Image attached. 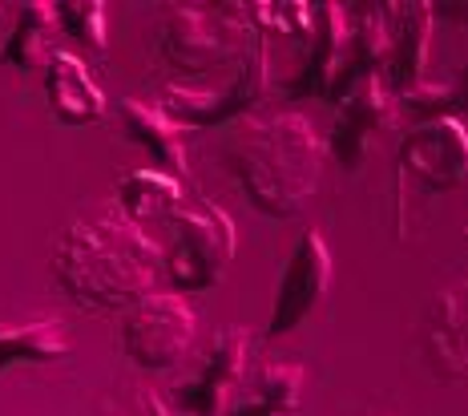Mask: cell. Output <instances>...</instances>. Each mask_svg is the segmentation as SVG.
Wrapping results in <instances>:
<instances>
[{
  "mask_svg": "<svg viewBox=\"0 0 468 416\" xmlns=\"http://www.w3.org/2000/svg\"><path fill=\"white\" fill-rule=\"evenodd\" d=\"M53 275L77 304L122 312L154 292V279L162 275V243L117 210L81 215L57 239Z\"/></svg>",
  "mask_w": 468,
  "mask_h": 416,
  "instance_id": "6da1fadb",
  "label": "cell"
},
{
  "mask_svg": "<svg viewBox=\"0 0 468 416\" xmlns=\"http://www.w3.org/2000/svg\"><path fill=\"white\" fill-rule=\"evenodd\" d=\"M324 162V138L303 113L242 118L227 146V166L242 182V195L267 219H295L315 198Z\"/></svg>",
  "mask_w": 468,
  "mask_h": 416,
  "instance_id": "7a4b0ae2",
  "label": "cell"
},
{
  "mask_svg": "<svg viewBox=\"0 0 468 416\" xmlns=\"http://www.w3.org/2000/svg\"><path fill=\"white\" fill-rule=\"evenodd\" d=\"M170 243L162 247V275L178 292H207L218 287L239 251V227L218 202L194 195L165 219Z\"/></svg>",
  "mask_w": 468,
  "mask_h": 416,
  "instance_id": "3957f363",
  "label": "cell"
},
{
  "mask_svg": "<svg viewBox=\"0 0 468 416\" xmlns=\"http://www.w3.org/2000/svg\"><path fill=\"white\" fill-rule=\"evenodd\" d=\"M255 37L242 5H174L158 28V49L174 73L202 77L239 65Z\"/></svg>",
  "mask_w": 468,
  "mask_h": 416,
  "instance_id": "277c9868",
  "label": "cell"
},
{
  "mask_svg": "<svg viewBox=\"0 0 468 416\" xmlns=\"http://www.w3.org/2000/svg\"><path fill=\"white\" fill-rule=\"evenodd\" d=\"M271 93H275V81H271L267 41L255 37V45L242 53V61L234 65V77L222 90L207 93V90H190V85H165L158 105L186 130H207V125H230L250 118V110H259Z\"/></svg>",
  "mask_w": 468,
  "mask_h": 416,
  "instance_id": "5b68a950",
  "label": "cell"
},
{
  "mask_svg": "<svg viewBox=\"0 0 468 416\" xmlns=\"http://www.w3.org/2000/svg\"><path fill=\"white\" fill-rule=\"evenodd\" d=\"M198 336L194 307L174 292H150L133 307H125L122 319V347L145 372H170L186 360Z\"/></svg>",
  "mask_w": 468,
  "mask_h": 416,
  "instance_id": "8992f818",
  "label": "cell"
},
{
  "mask_svg": "<svg viewBox=\"0 0 468 416\" xmlns=\"http://www.w3.org/2000/svg\"><path fill=\"white\" fill-rule=\"evenodd\" d=\"M331 247L319 227H307L303 235L295 239L287 263H282L275 299H271V315H267V340H282V336L299 332L311 315L319 312V304L331 292Z\"/></svg>",
  "mask_w": 468,
  "mask_h": 416,
  "instance_id": "52a82bcc",
  "label": "cell"
},
{
  "mask_svg": "<svg viewBox=\"0 0 468 416\" xmlns=\"http://www.w3.org/2000/svg\"><path fill=\"white\" fill-rule=\"evenodd\" d=\"M347 90H351V13H347V5L324 0V5H315L307 57L282 81V93L287 98L339 101Z\"/></svg>",
  "mask_w": 468,
  "mask_h": 416,
  "instance_id": "ba28073f",
  "label": "cell"
},
{
  "mask_svg": "<svg viewBox=\"0 0 468 416\" xmlns=\"http://www.w3.org/2000/svg\"><path fill=\"white\" fill-rule=\"evenodd\" d=\"M335 105V125H331L324 150L344 170L359 174L379 146V138L396 130V93L384 85V77H359Z\"/></svg>",
  "mask_w": 468,
  "mask_h": 416,
  "instance_id": "9c48e42d",
  "label": "cell"
},
{
  "mask_svg": "<svg viewBox=\"0 0 468 416\" xmlns=\"http://www.w3.org/2000/svg\"><path fill=\"white\" fill-rule=\"evenodd\" d=\"M250 372V332L247 327H218L210 336L207 352L198 356V368L174 389L182 412L190 416H222L230 409L239 384Z\"/></svg>",
  "mask_w": 468,
  "mask_h": 416,
  "instance_id": "30bf717a",
  "label": "cell"
},
{
  "mask_svg": "<svg viewBox=\"0 0 468 416\" xmlns=\"http://www.w3.org/2000/svg\"><path fill=\"white\" fill-rule=\"evenodd\" d=\"M420 178L428 190H461L468 178V138L461 118H436L424 125H412L399 146V174Z\"/></svg>",
  "mask_w": 468,
  "mask_h": 416,
  "instance_id": "8fae6325",
  "label": "cell"
},
{
  "mask_svg": "<svg viewBox=\"0 0 468 416\" xmlns=\"http://www.w3.org/2000/svg\"><path fill=\"white\" fill-rule=\"evenodd\" d=\"M432 25L436 13L424 0H408V5H384V28H388V65L384 85L392 93H404L420 85L428 77L432 61Z\"/></svg>",
  "mask_w": 468,
  "mask_h": 416,
  "instance_id": "7c38bea8",
  "label": "cell"
},
{
  "mask_svg": "<svg viewBox=\"0 0 468 416\" xmlns=\"http://www.w3.org/2000/svg\"><path fill=\"white\" fill-rule=\"evenodd\" d=\"M117 118H122L133 146L154 154L162 174H170V178H178V182L186 178L190 174V162H186L190 130L186 125H178L158 101H145V98H122L117 101Z\"/></svg>",
  "mask_w": 468,
  "mask_h": 416,
  "instance_id": "4fadbf2b",
  "label": "cell"
},
{
  "mask_svg": "<svg viewBox=\"0 0 468 416\" xmlns=\"http://www.w3.org/2000/svg\"><path fill=\"white\" fill-rule=\"evenodd\" d=\"M45 93H48L57 122H65V125H93L105 118V90L97 85L85 57L73 49H57L48 57Z\"/></svg>",
  "mask_w": 468,
  "mask_h": 416,
  "instance_id": "5bb4252c",
  "label": "cell"
},
{
  "mask_svg": "<svg viewBox=\"0 0 468 416\" xmlns=\"http://www.w3.org/2000/svg\"><path fill=\"white\" fill-rule=\"evenodd\" d=\"M307 389V368L295 360L262 364L259 372H247L239 384L230 409L222 416H295Z\"/></svg>",
  "mask_w": 468,
  "mask_h": 416,
  "instance_id": "9a60e30c",
  "label": "cell"
},
{
  "mask_svg": "<svg viewBox=\"0 0 468 416\" xmlns=\"http://www.w3.org/2000/svg\"><path fill=\"white\" fill-rule=\"evenodd\" d=\"M424 356L432 364V376L448 384H461L468 372V352H464V307L456 292H441L428 304L424 315Z\"/></svg>",
  "mask_w": 468,
  "mask_h": 416,
  "instance_id": "2e32d148",
  "label": "cell"
},
{
  "mask_svg": "<svg viewBox=\"0 0 468 416\" xmlns=\"http://www.w3.org/2000/svg\"><path fill=\"white\" fill-rule=\"evenodd\" d=\"M57 53V0H25L16 8L13 33L5 37L0 61L16 69H45Z\"/></svg>",
  "mask_w": 468,
  "mask_h": 416,
  "instance_id": "e0dca14e",
  "label": "cell"
},
{
  "mask_svg": "<svg viewBox=\"0 0 468 416\" xmlns=\"http://www.w3.org/2000/svg\"><path fill=\"white\" fill-rule=\"evenodd\" d=\"M182 198H186L182 182L162 170H130L117 182V215H125L138 227L165 222L182 207Z\"/></svg>",
  "mask_w": 468,
  "mask_h": 416,
  "instance_id": "ac0fdd59",
  "label": "cell"
},
{
  "mask_svg": "<svg viewBox=\"0 0 468 416\" xmlns=\"http://www.w3.org/2000/svg\"><path fill=\"white\" fill-rule=\"evenodd\" d=\"M69 356V332L61 319H28L0 327V376L16 364H61Z\"/></svg>",
  "mask_w": 468,
  "mask_h": 416,
  "instance_id": "d6986e66",
  "label": "cell"
},
{
  "mask_svg": "<svg viewBox=\"0 0 468 416\" xmlns=\"http://www.w3.org/2000/svg\"><path fill=\"white\" fill-rule=\"evenodd\" d=\"M347 13H351V85L359 77H384L388 65L384 5H347Z\"/></svg>",
  "mask_w": 468,
  "mask_h": 416,
  "instance_id": "ffe728a7",
  "label": "cell"
},
{
  "mask_svg": "<svg viewBox=\"0 0 468 416\" xmlns=\"http://www.w3.org/2000/svg\"><path fill=\"white\" fill-rule=\"evenodd\" d=\"M57 28L90 57H101L110 45V13L101 0H57Z\"/></svg>",
  "mask_w": 468,
  "mask_h": 416,
  "instance_id": "44dd1931",
  "label": "cell"
},
{
  "mask_svg": "<svg viewBox=\"0 0 468 416\" xmlns=\"http://www.w3.org/2000/svg\"><path fill=\"white\" fill-rule=\"evenodd\" d=\"M461 105V81H424L404 90L396 98V113H404L412 125L436 122V118H452V110Z\"/></svg>",
  "mask_w": 468,
  "mask_h": 416,
  "instance_id": "7402d4cb",
  "label": "cell"
},
{
  "mask_svg": "<svg viewBox=\"0 0 468 416\" xmlns=\"http://www.w3.org/2000/svg\"><path fill=\"white\" fill-rule=\"evenodd\" d=\"M138 416H170V412H165V404L158 400V396L145 392V396H142V409H138Z\"/></svg>",
  "mask_w": 468,
  "mask_h": 416,
  "instance_id": "603a6c76",
  "label": "cell"
},
{
  "mask_svg": "<svg viewBox=\"0 0 468 416\" xmlns=\"http://www.w3.org/2000/svg\"><path fill=\"white\" fill-rule=\"evenodd\" d=\"M0 25H5V8H0Z\"/></svg>",
  "mask_w": 468,
  "mask_h": 416,
  "instance_id": "cb8c5ba5",
  "label": "cell"
}]
</instances>
